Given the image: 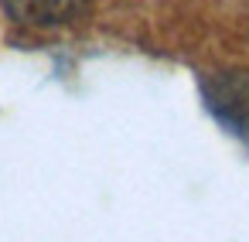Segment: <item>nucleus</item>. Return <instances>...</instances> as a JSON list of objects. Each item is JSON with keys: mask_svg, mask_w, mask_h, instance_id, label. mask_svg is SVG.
Wrapping results in <instances>:
<instances>
[{"mask_svg": "<svg viewBox=\"0 0 249 242\" xmlns=\"http://www.w3.org/2000/svg\"><path fill=\"white\" fill-rule=\"evenodd\" d=\"M4 7L14 21L48 28V24H65L86 14L89 0H4Z\"/></svg>", "mask_w": 249, "mask_h": 242, "instance_id": "nucleus-1", "label": "nucleus"}]
</instances>
